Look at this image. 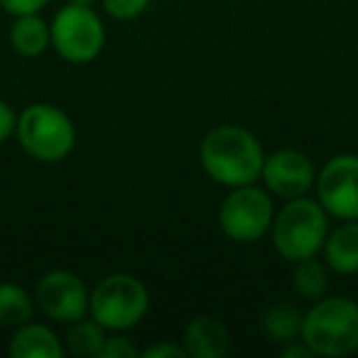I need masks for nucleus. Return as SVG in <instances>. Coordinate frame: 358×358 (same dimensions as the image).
<instances>
[{
  "mask_svg": "<svg viewBox=\"0 0 358 358\" xmlns=\"http://www.w3.org/2000/svg\"><path fill=\"white\" fill-rule=\"evenodd\" d=\"M199 157L206 174L224 187H245L263 174L265 155L258 138L238 125H219L201 140Z\"/></svg>",
  "mask_w": 358,
  "mask_h": 358,
  "instance_id": "nucleus-1",
  "label": "nucleus"
},
{
  "mask_svg": "<svg viewBox=\"0 0 358 358\" xmlns=\"http://www.w3.org/2000/svg\"><path fill=\"white\" fill-rule=\"evenodd\" d=\"M302 341L314 356L341 358L358 351V304L348 297L319 299L304 314Z\"/></svg>",
  "mask_w": 358,
  "mask_h": 358,
  "instance_id": "nucleus-2",
  "label": "nucleus"
},
{
  "mask_svg": "<svg viewBox=\"0 0 358 358\" xmlns=\"http://www.w3.org/2000/svg\"><path fill=\"white\" fill-rule=\"evenodd\" d=\"M329 234V214L314 199H287L273 219V243L278 253L289 263L317 258Z\"/></svg>",
  "mask_w": 358,
  "mask_h": 358,
  "instance_id": "nucleus-3",
  "label": "nucleus"
},
{
  "mask_svg": "<svg viewBox=\"0 0 358 358\" xmlns=\"http://www.w3.org/2000/svg\"><path fill=\"white\" fill-rule=\"evenodd\" d=\"M22 150L37 162H62L74 150L76 128L62 108L32 103L20 113L15 125Z\"/></svg>",
  "mask_w": 358,
  "mask_h": 358,
  "instance_id": "nucleus-4",
  "label": "nucleus"
},
{
  "mask_svg": "<svg viewBox=\"0 0 358 358\" xmlns=\"http://www.w3.org/2000/svg\"><path fill=\"white\" fill-rule=\"evenodd\" d=\"M148 304V289L138 278L128 273H115L103 278L94 287L89 312L103 329L125 331L143 322Z\"/></svg>",
  "mask_w": 358,
  "mask_h": 358,
  "instance_id": "nucleus-5",
  "label": "nucleus"
},
{
  "mask_svg": "<svg viewBox=\"0 0 358 358\" xmlns=\"http://www.w3.org/2000/svg\"><path fill=\"white\" fill-rule=\"evenodd\" d=\"M52 47L62 59L71 64H86L103 50L106 30L101 17L89 6L69 3L55 15L50 25Z\"/></svg>",
  "mask_w": 358,
  "mask_h": 358,
  "instance_id": "nucleus-6",
  "label": "nucleus"
},
{
  "mask_svg": "<svg viewBox=\"0 0 358 358\" xmlns=\"http://www.w3.org/2000/svg\"><path fill=\"white\" fill-rule=\"evenodd\" d=\"M273 199L255 185L236 187L219 209L221 231L236 243H253L273 226Z\"/></svg>",
  "mask_w": 358,
  "mask_h": 358,
  "instance_id": "nucleus-7",
  "label": "nucleus"
},
{
  "mask_svg": "<svg viewBox=\"0 0 358 358\" xmlns=\"http://www.w3.org/2000/svg\"><path fill=\"white\" fill-rule=\"evenodd\" d=\"M317 196L329 216L358 219V155H336L317 177Z\"/></svg>",
  "mask_w": 358,
  "mask_h": 358,
  "instance_id": "nucleus-8",
  "label": "nucleus"
},
{
  "mask_svg": "<svg viewBox=\"0 0 358 358\" xmlns=\"http://www.w3.org/2000/svg\"><path fill=\"white\" fill-rule=\"evenodd\" d=\"M35 299L50 319L59 324H74L86 317L91 294L79 275L69 270H52L40 280Z\"/></svg>",
  "mask_w": 358,
  "mask_h": 358,
  "instance_id": "nucleus-9",
  "label": "nucleus"
},
{
  "mask_svg": "<svg viewBox=\"0 0 358 358\" xmlns=\"http://www.w3.org/2000/svg\"><path fill=\"white\" fill-rule=\"evenodd\" d=\"M265 185L273 194L282 199H297L304 196L314 185V164L299 150H280V152L265 157L263 174Z\"/></svg>",
  "mask_w": 358,
  "mask_h": 358,
  "instance_id": "nucleus-10",
  "label": "nucleus"
},
{
  "mask_svg": "<svg viewBox=\"0 0 358 358\" xmlns=\"http://www.w3.org/2000/svg\"><path fill=\"white\" fill-rule=\"evenodd\" d=\"M229 329L216 317H196L185 331V348L192 358H224L229 353Z\"/></svg>",
  "mask_w": 358,
  "mask_h": 358,
  "instance_id": "nucleus-11",
  "label": "nucleus"
},
{
  "mask_svg": "<svg viewBox=\"0 0 358 358\" xmlns=\"http://www.w3.org/2000/svg\"><path fill=\"white\" fill-rule=\"evenodd\" d=\"M324 255H327V265L336 273H358V219L343 221L341 226L329 231L324 241Z\"/></svg>",
  "mask_w": 358,
  "mask_h": 358,
  "instance_id": "nucleus-12",
  "label": "nucleus"
},
{
  "mask_svg": "<svg viewBox=\"0 0 358 358\" xmlns=\"http://www.w3.org/2000/svg\"><path fill=\"white\" fill-rule=\"evenodd\" d=\"M64 348L57 334L42 324H22L10 338L13 358H62Z\"/></svg>",
  "mask_w": 358,
  "mask_h": 358,
  "instance_id": "nucleus-13",
  "label": "nucleus"
},
{
  "mask_svg": "<svg viewBox=\"0 0 358 358\" xmlns=\"http://www.w3.org/2000/svg\"><path fill=\"white\" fill-rule=\"evenodd\" d=\"M10 45L22 57H40L52 45L50 27L42 17L35 15H17L10 27Z\"/></svg>",
  "mask_w": 358,
  "mask_h": 358,
  "instance_id": "nucleus-14",
  "label": "nucleus"
},
{
  "mask_svg": "<svg viewBox=\"0 0 358 358\" xmlns=\"http://www.w3.org/2000/svg\"><path fill=\"white\" fill-rule=\"evenodd\" d=\"M302 322L304 314L294 304H273L263 317V329L270 341L275 343H289L302 338Z\"/></svg>",
  "mask_w": 358,
  "mask_h": 358,
  "instance_id": "nucleus-15",
  "label": "nucleus"
},
{
  "mask_svg": "<svg viewBox=\"0 0 358 358\" xmlns=\"http://www.w3.org/2000/svg\"><path fill=\"white\" fill-rule=\"evenodd\" d=\"M32 299L20 285H0V327H22L32 319Z\"/></svg>",
  "mask_w": 358,
  "mask_h": 358,
  "instance_id": "nucleus-16",
  "label": "nucleus"
},
{
  "mask_svg": "<svg viewBox=\"0 0 358 358\" xmlns=\"http://www.w3.org/2000/svg\"><path fill=\"white\" fill-rule=\"evenodd\" d=\"M292 287L304 299H322L329 287L327 268L314 258L299 260V263H294L292 270Z\"/></svg>",
  "mask_w": 358,
  "mask_h": 358,
  "instance_id": "nucleus-17",
  "label": "nucleus"
},
{
  "mask_svg": "<svg viewBox=\"0 0 358 358\" xmlns=\"http://www.w3.org/2000/svg\"><path fill=\"white\" fill-rule=\"evenodd\" d=\"M106 334L103 327L99 322H86V319H79V322L71 324L69 334H66V346L74 356L81 358H99L101 348H103Z\"/></svg>",
  "mask_w": 358,
  "mask_h": 358,
  "instance_id": "nucleus-18",
  "label": "nucleus"
},
{
  "mask_svg": "<svg viewBox=\"0 0 358 358\" xmlns=\"http://www.w3.org/2000/svg\"><path fill=\"white\" fill-rule=\"evenodd\" d=\"M150 0H103V8L115 20H133L140 13H145Z\"/></svg>",
  "mask_w": 358,
  "mask_h": 358,
  "instance_id": "nucleus-19",
  "label": "nucleus"
},
{
  "mask_svg": "<svg viewBox=\"0 0 358 358\" xmlns=\"http://www.w3.org/2000/svg\"><path fill=\"white\" fill-rule=\"evenodd\" d=\"M135 356H138V348L125 336H106L103 348L99 353V358H135Z\"/></svg>",
  "mask_w": 358,
  "mask_h": 358,
  "instance_id": "nucleus-20",
  "label": "nucleus"
},
{
  "mask_svg": "<svg viewBox=\"0 0 358 358\" xmlns=\"http://www.w3.org/2000/svg\"><path fill=\"white\" fill-rule=\"evenodd\" d=\"M50 0H0V8L8 13V15H35L42 8L47 6Z\"/></svg>",
  "mask_w": 358,
  "mask_h": 358,
  "instance_id": "nucleus-21",
  "label": "nucleus"
},
{
  "mask_svg": "<svg viewBox=\"0 0 358 358\" xmlns=\"http://www.w3.org/2000/svg\"><path fill=\"white\" fill-rule=\"evenodd\" d=\"M145 358H187V348L179 343H155V346L145 348Z\"/></svg>",
  "mask_w": 358,
  "mask_h": 358,
  "instance_id": "nucleus-22",
  "label": "nucleus"
},
{
  "mask_svg": "<svg viewBox=\"0 0 358 358\" xmlns=\"http://www.w3.org/2000/svg\"><path fill=\"white\" fill-rule=\"evenodd\" d=\"M15 125H17V115L13 113V108L6 101H0V143H6L15 133Z\"/></svg>",
  "mask_w": 358,
  "mask_h": 358,
  "instance_id": "nucleus-23",
  "label": "nucleus"
},
{
  "mask_svg": "<svg viewBox=\"0 0 358 358\" xmlns=\"http://www.w3.org/2000/svg\"><path fill=\"white\" fill-rule=\"evenodd\" d=\"M280 356L282 358H312L314 351L307 346V343H297V341H289L282 346V351H280Z\"/></svg>",
  "mask_w": 358,
  "mask_h": 358,
  "instance_id": "nucleus-24",
  "label": "nucleus"
},
{
  "mask_svg": "<svg viewBox=\"0 0 358 358\" xmlns=\"http://www.w3.org/2000/svg\"><path fill=\"white\" fill-rule=\"evenodd\" d=\"M69 3H76V6H91L96 0H69Z\"/></svg>",
  "mask_w": 358,
  "mask_h": 358,
  "instance_id": "nucleus-25",
  "label": "nucleus"
}]
</instances>
